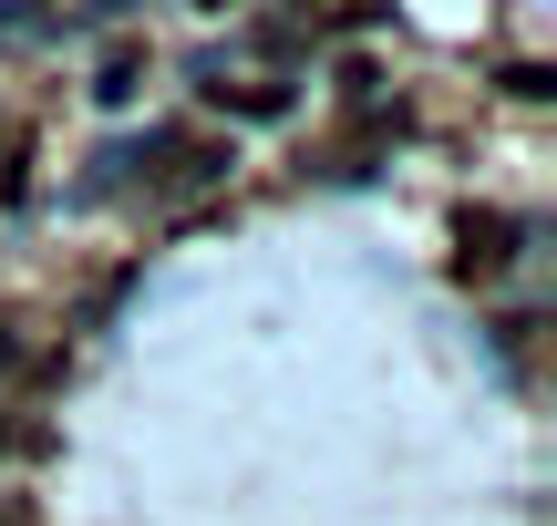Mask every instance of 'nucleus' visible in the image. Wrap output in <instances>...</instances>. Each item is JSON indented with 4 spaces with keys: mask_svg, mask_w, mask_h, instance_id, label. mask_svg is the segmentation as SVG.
<instances>
[{
    "mask_svg": "<svg viewBox=\"0 0 557 526\" xmlns=\"http://www.w3.org/2000/svg\"><path fill=\"white\" fill-rule=\"evenodd\" d=\"M135 83H145V62H135V52H114V62H103V83H94V93H103V103H135Z\"/></svg>",
    "mask_w": 557,
    "mask_h": 526,
    "instance_id": "obj_2",
    "label": "nucleus"
},
{
    "mask_svg": "<svg viewBox=\"0 0 557 526\" xmlns=\"http://www.w3.org/2000/svg\"><path fill=\"white\" fill-rule=\"evenodd\" d=\"M0 526H41V516H32V506H21V496H11V506H0Z\"/></svg>",
    "mask_w": 557,
    "mask_h": 526,
    "instance_id": "obj_3",
    "label": "nucleus"
},
{
    "mask_svg": "<svg viewBox=\"0 0 557 526\" xmlns=\"http://www.w3.org/2000/svg\"><path fill=\"white\" fill-rule=\"evenodd\" d=\"M455 268H465V279H496V268L506 259H517V227H506V217H475V206H465V227H455Z\"/></svg>",
    "mask_w": 557,
    "mask_h": 526,
    "instance_id": "obj_1",
    "label": "nucleus"
}]
</instances>
